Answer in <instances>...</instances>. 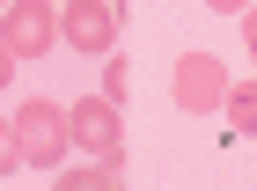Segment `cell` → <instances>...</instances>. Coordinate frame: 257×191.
<instances>
[{
    "instance_id": "obj_7",
    "label": "cell",
    "mask_w": 257,
    "mask_h": 191,
    "mask_svg": "<svg viewBox=\"0 0 257 191\" xmlns=\"http://www.w3.org/2000/svg\"><path fill=\"white\" fill-rule=\"evenodd\" d=\"M125 96H133V66L110 59V66H103V103H125Z\"/></svg>"
},
{
    "instance_id": "obj_11",
    "label": "cell",
    "mask_w": 257,
    "mask_h": 191,
    "mask_svg": "<svg viewBox=\"0 0 257 191\" xmlns=\"http://www.w3.org/2000/svg\"><path fill=\"white\" fill-rule=\"evenodd\" d=\"M242 30H250V44H257V0H250V8H242Z\"/></svg>"
},
{
    "instance_id": "obj_4",
    "label": "cell",
    "mask_w": 257,
    "mask_h": 191,
    "mask_svg": "<svg viewBox=\"0 0 257 191\" xmlns=\"http://www.w3.org/2000/svg\"><path fill=\"white\" fill-rule=\"evenodd\" d=\"M66 133H74V147H88V154H125L118 103H103V96H88V103H74V111H66Z\"/></svg>"
},
{
    "instance_id": "obj_8",
    "label": "cell",
    "mask_w": 257,
    "mask_h": 191,
    "mask_svg": "<svg viewBox=\"0 0 257 191\" xmlns=\"http://www.w3.org/2000/svg\"><path fill=\"white\" fill-rule=\"evenodd\" d=\"M22 162V140H15V118H0V176Z\"/></svg>"
},
{
    "instance_id": "obj_2",
    "label": "cell",
    "mask_w": 257,
    "mask_h": 191,
    "mask_svg": "<svg viewBox=\"0 0 257 191\" xmlns=\"http://www.w3.org/2000/svg\"><path fill=\"white\" fill-rule=\"evenodd\" d=\"M169 103H177V111H220V103H228V66H220L213 52H184L177 59V81H169Z\"/></svg>"
},
{
    "instance_id": "obj_10",
    "label": "cell",
    "mask_w": 257,
    "mask_h": 191,
    "mask_svg": "<svg viewBox=\"0 0 257 191\" xmlns=\"http://www.w3.org/2000/svg\"><path fill=\"white\" fill-rule=\"evenodd\" d=\"M206 8H220V15H242V8H250V0H206Z\"/></svg>"
},
{
    "instance_id": "obj_3",
    "label": "cell",
    "mask_w": 257,
    "mask_h": 191,
    "mask_svg": "<svg viewBox=\"0 0 257 191\" xmlns=\"http://www.w3.org/2000/svg\"><path fill=\"white\" fill-rule=\"evenodd\" d=\"M0 44H8L15 59H44L52 44H59V15H52L44 0H15L8 22H0Z\"/></svg>"
},
{
    "instance_id": "obj_6",
    "label": "cell",
    "mask_w": 257,
    "mask_h": 191,
    "mask_svg": "<svg viewBox=\"0 0 257 191\" xmlns=\"http://www.w3.org/2000/svg\"><path fill=\"white\" fill-rule=\"evenodd\" d=\"M220 111L235 118V133H257V81H228V103Z\"/></svg>"
},
{
    "instance_id": "obj_5",
    "label": "cell",
    "mask_w": 257,
    "mask_h": 191,
    "mask_svg": "<svg viewBox=\"0 0 257 191\" xmlns=\"http://www.w3.org/2000/svg\"><path fill=\"white\" fill-rule=\"evenodd\" d=\"M59 37L74 44V52H110V37H118V8L110 0H74L59 15Z\"/></svg>"
},
{
    "instance_id": "obj_1",
    "label": "cell",
    "mask_w": 257,
    "mask_h": 191,
    "mask_svg": "<svg viewBox=\"0 0 257 191\" xmlns=\"http://www.w3.org/2000/svg\"><path fill=\"white\" fill-rule=\"evenodd\" d=\"M15 140H22V162H30V169H59L74 133H66V111H59V103L30 96V103L15 111Z\"/></svg>"
},
{
    "instance_id": "obj_9",
    "label": "cell",
    "mask_w": 257,
    "mask_h": 191,
    "mask_svg": "<svg viewBox=\"0 0 257 191\" xmlns=\"http://www.w3.org/2000/svg\"><path fill=\"white\" fill-rule=\"evenodd\" d=\"M8 81H15V52L0 44V88H8Z\"/></svg>"
}]
</instances>
